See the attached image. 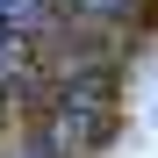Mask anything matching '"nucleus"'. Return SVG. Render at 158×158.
<instances>
[{"instance_id": "f257e3e1", "label": "nucleus", "mask_w": 158, "mask_h": 158, "mask_svg": "<svg viewBox=\"0 0 158 158\" xmlns=\"http://www.w3.org/2000/svg\"><path fill=\"white\" fill-rule=\"evenodd\" d=\"M101 137H108V101H101V86L65 94L58 115H50V151H58V158H86Z\"/></svg>"}, {"instance_id": "f03ea898", "label": "nucleus", "mask_w": 158, "mask_h": 158, "mask_svg": "<svg viewBox=\"0 0 158 158\" xmlns=\"http://www.w3.org/2000/svg\"><path fill=\"white\" fill-rule=\"evenodd\" d=\"M15 65H22V43L7 36V22H0V79H15Z\"/></svg>"}, {"instance_id": "7ed1b4c3", "label": "nucleus", "mask_w": 158, "mask_h": 158, "mask_svg": "<svg viewBox=\"0 0 158 158\" xmlns=\"http://www.w3.org/2000/svg\"><path fill=\"white\" fill-rule=\"evenodd\" d=\"M36 15V0H0V22H29Z\"/></svg>"}]
</instances>
